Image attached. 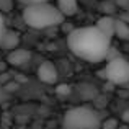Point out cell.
I'll use <instances>...</instances> for the list:
<instances>
[{"mask_svg":"<svg viewBox=\"0 0 129 129\" xmlns=\"http://www.w3.org/2000/svg\"><path fill=\"white\" fill-rule=\"evenodd\" d=\"M67 44L77 57L88 62H101L108 59L111 52V36L101 31L96 25L82 26L70 31Z\"/></svg>","mask_w":129,"mask_h":129,"instance_id":"cell-1","label":"cell"},{"mask_svg":"<svg viewBox=\"0 0 129 129\" xmlns=\"http://www.w3.org/2000/svg\"><path fill=\"white\" fill-rule=\"evenodd\" d=\"M66 16L59 10L57 5L51 2H41L35 5H26L23 10V21L35 29H47L57 26L64 21Z\"/></svg>","mask_w":129,"mask_h":129,"instance_id":"cell-2","label":"cell"},{"mask_svg":"<svg viewBox=\"0 0 129 129\" xmlns=\"http://www.w3.org/2000/svg\"><path fill=\"white\" fill-rule=\"evenodd\" d=\"M101 116L90 106H74L62 116L64 129H100Z\"/></svg>","mask_w":129,"mask_h":129,"instance_id":"cell-3","label":"cell"},{"mask_svg":"<svg viewBox=\"0 0 129 129\" xmlns=\"http://www.w3.org/2000/svg\"><path fill=\"white\" fill-rule=\"evenodd\" d=\"M100 75L114 85H124L129 82V60L121 56L113 57L100 70Z\"/></svg>","mask_w":129,"mask_h":129,"instance_id":"cell-4","label":"cell"},{"mask_svg":"<svg viewBox=\"0 0 129 129\" xmlns=\"http://www.w3.org/2000/svg\"><path fill=\"white\" fill-rule=\"evenodd\" d=\"M59 72H57V67L54 66V62L51 60H44L41 66L38 67V79L44 83H56Z\"/></svg>","mask_w":129,"mask_h":129,"instance_id":"cell-5","label":"cell"},{"mask_svg":"<svg viewBox=\"0 0 129 129\" xmlns=\"http://www.w3.org/2000/svg\"><path fill=\"white\" fill-rule=\"evenodd\" d=\"M29 59H31V52H29V51H26V49H21V47H16V49L10 51L8 56H7L8 64H12V66H15V67L25 66Z\"/></svg>","mask_w":129,"mask_h":129,"instance_id":"cell-6","label":"cell"},{"mask_svg":"<svg viewBox=\"0 0 129 129\" xmlns=\"http://www.w3.org/2000/svg\"><path fill=\"white\" fill-rule=\"evenodd\" d=\"M20 41H21V39H20V33L7 29L5 35H3V39H2V47L10 52V51L16 49V47L20 46Z\"/></svg>","mask_w":129,"mask_h":129,"instance_id":"cell-7","label":"cell"},{"mask_svg":"<svg viewBox=\"0 0 129 129\" xmlns=\"http://www.w3.org/2000/svg\"><path fill=\"white\" fill-rule=\"evenodd\" d=\"M96 26L101 29V31H105L108 36H111L113 38L114 35H116V20L113 18V16H101V18H98L96 21Z\"/></svg>","mask_w":129,"mask_h":129,"instance_id":"cell-8","label":"cell"},{"mask_svg":"<svg viewBox=\"0 0 129 129\" xmlns=\"http://www.w3.org/2000/svg\"><path fill=\"white\" fill-rule=\"evenodd\" d=\"M57 7L64 16H74L79 12V2L77 0H57Z\"/></svg>","mask_w":129,"mask_h":129,"instance_id":"cell-9","label":"cell"},{"mask_svg":"<svg viewBox=\"0 0 129 129\" xmlns=\"http://www.w3.org/2000/svg\"><path fill=\"white\" fill-rule=\"evenodd\" d=\"M123 41H129V25L123 20H116V35Z\"/></svg>","mask_w":129,"mask_h":129,"instance_id":"cell-10","label":"cell"},{"mask_svg":"<svg viewBox=\"0 0 129 129\" xmlns=\"http://www.w3.org/2000/svg\"><path fill=\"white\" fill-rule=\"evenodd\" d=\"M101 129H119V124H118L116 119L111 118V119H106L101 123Z\"/></svg>","mask_w":129,"mask_h":129,"instance_id":"cell-11","label":"cell"},{"mask_svg":"<svg viewBox=\"0 0 129 129\" xmlns=\"http://www.w3.org/2000/svg\"><path fill=\"white\" fill-rule=\"evenodd\" d=\"M7 31V26H5V18H3L2 12H0V47H2V39H3V35Z\"/></svg>","mask_w":129,"mask_h":129,"instance_id":"cell-12","label":"cell"},{"mask_svg":"<svg viewBox=\"0 0 129 129\" xmlns=\"http://www.w3.org/2000/svg\"><path fill=\"white\" fill-rule=\"evenodd\" d=\"M16 2L23 3V5H35V3H41V2H51V0H16Z\"/></svg>","mask_w":129,"mask_h":129,"instance_id":"cell-13","label":"cell"},{"mask_svg":"<svg viewBox=\"0 0 129 129\" xmlns=\"http://www.w3.org/2000/svg\"><path fill=\"white\" fill-rule=\"evenodd\" d=\"M123 121H124V123H127V124H129V108H127V110H126V111L123 113Z\"/></svg>","mask_w":129,"mask_h":129,"instance_id":"cell-14","label":"cell"},{"mask_svg":"<svg viewBox=\"0 0 129 129\" xmlns=\"http://www.w3.org/2000/svg\"><path fill=\"white\" fill-rule=\"evenodd\" d=\"M118 3H121V5H126V3H129V0H118Z\"/></svg>","mask_w":129,"mask_h":129,"instance_id":"cell-15","label":"cell"},{"mask_svg":"<svg viewBox=\"0 0 129 129\" xmlns=\"http://www.w3.org/2000/svg\"><path fill=\"white\" fill-rule=\"evenodd\" d=\"M119 129H129L127 126H119Z\"/></svg>","mask_w":129,"mask_h":129,"instance_id":"cell-16","label":"cell"}]
</instances>
